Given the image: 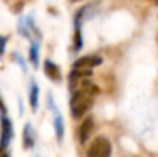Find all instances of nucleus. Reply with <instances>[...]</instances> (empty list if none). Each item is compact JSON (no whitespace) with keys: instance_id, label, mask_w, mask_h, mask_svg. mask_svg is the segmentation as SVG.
<instances>
[{"instance_id":"5","label":"nucleus","mask_w":158,"mask_h":157,"mask_svg":"<svg viewBox=\"0 0 158 157\" xmlns=\"http://www.w3.org/2000/svg\"><path fill=\"white\" fill-rule=\"evenodd\" d=\"M92 129H94V119L89 116V117H86V119L81 122V125H80V128H78V140H80L81 145L89 140V137H91V134H92Z\"/></svg>"},{"instance_id":"11","label":"nucleus","mask_w":158,"mask_h":157,"mask_svg":"<svg viewBox=\"0 0 158 157\" xmlns=\"http://www.w3.org/2000/svg\"><path fill=\"white\" fill-rule=\"evenodd\" d=\"M6 43H8V37L5 36H0V57L5 54V48H6Z\"/></svg>"},{"instance_id":"6","label":"nucleus","mask_w":158,"mask_h":157,"mask_svg":"<svg viewBox=\"0 0 158 157\" xmlns=\"http://www.w3.org/2000/svg\"><path fill=\"white\" fill-rule=\"evenodd\" d=\"M49 105L52 108L54 112V129H55V137L58 142L63 140V136H64V123H63V117L60 114V111L52 105V99H49Z\"/></svg>"},{"instance_id":"14","label":"nucleus","mask_w":158,"mask_h":157,"mask_svg":"<svg viewBox=\"0 0 158 157\" xmlns=\"http://www.w3.org/2000/svg\"><path fill=\"white\" fill-rule=\"evenodd\" d=\"M155 5H158V0H155Z\"/></svg>"},{"instance_id":"4","label":"nucleus","mask_w":158,"mask_h":157,"mask_svg":"<svg viewBox=\"0 0 158 157\" xmlns=\"http://www.w3.org/2000/svg\"><path fill=\"white\" fill-rule=\"evenodd\" d=\"M103 59L100 55H85L81 59H77L74 63V68H81V69H92L98 65H102Z\"/></svg>"},{"instance_id":"12","label":"nucleus","mask_w":158,"mask_h":157,"mask_svg":"<svg viewBox=\"0 0 158 157\" xmlns=\"http://www.w3.org/2000/svg\"><path fill=\"white\" fill-rule=\"evenodd\" d=\"M0 109H2V112H5V106L2 103V100H0Z\"/></svg>"},{"instance_id":"3","label":"nucleus","mask_w":158,"mask_h":157,"mask_svg":"<svg viewBox=\"0 0 158 157\" xmlns=\"http://www.w3.org/2000/svg\"><path fill=\"white\" fill-rule=\"evenodd\" d=\"M14 136V129H12V123L8 117H2V136H0V151H5V148H8V145L11 143Z\"/></svg>"},{"instance_id":"7","label":"nucleus","mask_w":158,"mask_h":157,"mask_svg":"<svg viewBox=\"0 0 158 157\" xmlns=\"http://www.w3.org/2000/svg\"><path fill=\"white\" fill-rule=\"evenodd\" d=\"M43 69H45V74L54 80V82H60L61 80V72H60V68L54 63L52 60H45V65H43Z\"/></svg>"},{"instance_id":"10","label":"nucleus","mask_w":158,"mask_h":157,"mask_svg":"<svg viewBox=\"0 0 158 157\" xmlns=\"http://www.w3.org/2000/svg\"><path fill=\"white\" fill-rule=\"evenodd\" d=\"M29 60L34 65V68L39 66V45L37 43H32L29 48Z\"/></svg>"},{"instance_id":"9","label":"nucleus","mask_w":158,"mask_h":157,"mask_svg":"<svg viewBox=\"0 0 158 157\" xmlns=\"http://www.w3.org/2000/svg\"><path fill=\"white\" fill-rule=\"evenodd\" d=\"M29 105L32 108V111H37L39 108V85L31 80V88H29Z\"/></svg>"},{"instance_id":"13","label":"nucleus","mask_w":158,"mask_h":157,"mask_svg":"<svg viewBox=\"0 0 158 157\" xmlns=\"http://www.w3.org/2000/svg\"><path fill=\"white\" fill-rule=\"evenodd\" d=\"M72 3H77V2H81V0H71Z\"/></svg>"},{"instance_id":"2","label":"nucleus","mask_w":158,"mask_h":157,"mask_svg":"<svg viewBox=\"0 0 158 157\" xmlns=\"http://www.w3.org/2000/svg\"><path fill=\"white\" fill-rule=\"evenodd\" d=\"M110 154H112V145H110L109 139H106L103 136H98L91 143L86 156L88 157H110Z\"/></svg>"},{"instance_id":"1","label":"nucleus","mask_w":158,"mask_h":157,"mask_svg":"<svg viewBox=\"0 0 158 157\" xmlns=\"http://www.w3.org/2000/svg\"><path fill=\"white\" fill-rule=\"evenodd\" d=\"M80 83H81L80 89L74 91V94L69 100L71 112H72L74 119H81L91 109L92 102H94V94L98 93V89L94 83L86 82V80H81Z\"/></svg>"},{"instance_id":"8","label":"nucleus","mask_w":158,"mask_h":157,"mask_svg":"<svg viewBox=\"0 0 158 157\" xmlns=\"http://www.w3.org/2000/svg\"><path fill=\"white\" fill-rule=\"evenodd\" d=\"M23 146L25 150H29L34 146V129L31 123H26L23 128Z\"/></svg>"}]
</instances>
